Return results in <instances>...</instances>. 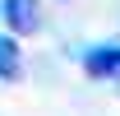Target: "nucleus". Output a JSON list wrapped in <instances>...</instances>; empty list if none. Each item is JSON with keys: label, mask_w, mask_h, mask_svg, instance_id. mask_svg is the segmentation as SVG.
<instances>
[{"label": "nucleus", "mask_w": 120, "mask_h": 116, "mask_svg": "<svg viewBox=\"0 0 120 116\" xmlns=\"http://www.w3.org/2000/svg\"><path fill=\"white\" fill-rule=\"evenodd\" d=\"M83 70L92 79H120V46H88L83 51Z\"/></svg>", "instance_id": "obj_2"}, {"label": "nucleus", "mask_w": 120, "mask_h": 116, "mask_svg": "<svg viewBox=\"0 0 120 116\" xmlns=\"http://www.w3.org/2000/svg\"><path fill=\"white\" fill-rule=\"evenodd\" d=\"M0 19L9 33H32L42 23V9H37V0H0Z\"/></svg>", "instance_id": "obj_1"}, {"label": "nucleus", "mask_w": 120, "mask_h": 116, "mask_svg": "<svg viewBox=\"0 0 120 116\" xmlns=\"http://www.w3.org/2000/svg\"><path fill=\"white\" fill-rule=\"evenodd\" d=\"M19 74H23V51H19V42L9 37V33H0V79L14 84Z\"/></svg>", "instance_id": "obj_3"}]
</instances>
